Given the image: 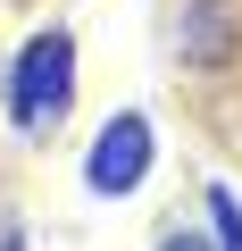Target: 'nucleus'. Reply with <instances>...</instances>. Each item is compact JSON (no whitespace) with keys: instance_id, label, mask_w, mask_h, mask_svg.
I'll return each instance as SVG.
<instances>
[{"instance_id":"nucleus-1","label":"nucleus","mask_w":242,"mask_h":251,"mask_svg":"<svg viewBox=\"0 0 242 251\" xmlns=\"http://www.w3.org/2000/svg\"><path fill=\"white\" fill-rule=\"evenodd\" d=\"M0 100H9V126H17V143H42L67 126L75 109V34L67 25H42L17 42L9 75H0Z\"/></svg>"},{"instance_id":"nucleus-2","label":"nucleus","mask_w":242,"mask_h":251,"mask_svg":"<svg viewBox=\"0 0 242 251\" xmlns=\"http://www.w3.org/2000/svg\"><path fill=\"white\" fill-rule=\"evenodd\" d=\"M151 159H159L151 117H142V109H117L100 134H92V151H84V193H92V201H126V193H142Z\"/></svg>"},{"instance_id":"nucleus-3","label":"nucleus","mask_w":242,"mask_h":251,"mask_svg":"<svg viewBox=\"0 0 242 251\" xmlns=\"http://www.w3.org/2000/svg\"><path fill=\"white\" fill-rule=\"evenodd\" d=\"M234 42H242L234 0H184V17H176V59L184 67H225Z\"/></svg>"},{"instance_id":"nucleus-4","label":"nucleus","mask_w":242,"mask_h":251,"mask_svg":"<svg viewBox=\"0 0 242 251\" xmlns=\"http://www.w3.org/2000/svg\"><path fill=\"white\" fill-rule=\"evenodd\" d=\"M200 209H209V243H217V251H242V201H234L225 184H209Z\"/></svg>"},{"instance_id":"nucleus-5","label":"nucleus","mask_w":242,"mask_h":251,"mask_svg":"<svg viewBox=\"0 0 242 251\" xmlns=\"http://www.w3.org/2000/svg\"><path fill=\"white\" fill-rule=\"evenodd\" d=\"M151 251H217V243H209V226H184V218H176V226H167Z\"/></svg>"},{"instance_id":"nucleus-6","label":"nucleus","mask_w":242,"mask_h":251,"mask_svg":"<svg viewBox=\"0 0 242 251\" xmlns=\"http://www.w3.org/2000/svg\"><path fill=\"white\" fill-rule=\"evenodd\" d=\"M0 251H25V218H0Z\"/></svg>"}]
</instances>
